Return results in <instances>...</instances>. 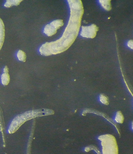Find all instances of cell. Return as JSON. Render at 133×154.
<instances>
[{"label":"cell","instance_id":"5b68a950","mask_svg":"<svg viewBox=\"0 0 133 154\" xmlns=\"http://www.w3.org/2000/svg\"><path fill=\"white\" fill-rule=\"evenodd\" d=\"M5 29L4 22L0 18V51L3 46L5 40Z\"/></svg>","mask_w":133,"mask_h":154},{"label":"cell","instance_id":"30bf717a","mask_svg":"<svg viewBox=\"0 0 133 154\" xmlns=\"http://www.w3.org/2000/svg\"><path fill=\"white\" fill-rule=\"evenodd\" d=\"M17 57L19 60L23 62H26L27 59V55L25 52L23 50H19L17 53Z\"/></svg>","mask_w":133,"mask_h":154},{"label":"cell","instance_id":"6da1fadb","mask_svg":"<svg viewBox=\"0 0 133 154\" xmlns=\"http://www.w3.org/2000/svg\"><path fill=\"white\" fill-rule=\"evenodd\" d=\"M70 9L68 24L61 38L56 41L46 42L39 49L40 54L50 56L62 53L68 49L74 42L79 34L84 8L81 1H68Z\"/></svg>","mask_w":133,"mask_h":154},{"label":"cell","instance_id":"5bb4252c","mask_svg":"<svg viewBox=\"0 0 133 154\" xmlns=\"http://www.w3.org/2000/svg\"><path fill=\"white\" fill-rule=\"evenodd\" d=\"M128 46L129 48H131V49H133V40H130L128 43Z\"/></svg>","mask_w":133,"mask_h":154},{"label":"cell","instance_id":"ba28073f","mask_svg":"<svg viewBox=\"0 0 133 154\" xmlns=\"http://www.w3.org/2000/svg\"><path fill=\"white\" fill-rule=\"evenodd\" d=\"M23 1L22 0H7L4 5V6L5 7L9 8L13 6H19Z\"/></svg>","mask_w":133,"mask_h":154},{"label":"cell","instance_id":"9a60e30c","mask_svg":"<svg viewBox=\"0 0 133 154\" xmlns=\"http://www.w3.org/2000/svg\"><path fill=\"white\" fill-rule=\"evenodd\" d=\"M3 72L9 73V69L7 66H5L3 69Z\"/></svg>","mask_w":133,"mask_h":154},{"label":"cell","instance_id":"9c48e42d","mask_svg":"<svg viewBox=\"0 0 133 154\" xmlns=\"http://www.w3.org/2000/svg\"><path fill=\"white\" fill-rule=\"evenodd\" d=\"M99 2L101 4V6L107 11H110L112 9L111 1H99Z\"/></svg>","mask_w":133,"mask_h":154},{"label":"cell","instance_id":"7a4b0ae2","mask_svg":"<svg viewBox=\"0 0 133 154\" xmlns=\"http://www.w3.org/2000/svg\"><path fill=\"white\" fill-rule=\"evenodd\" d=\"M54 113L53 110L47 109H40L29 111L16 116L9 126L8 132L13 134L27 121L36 117L50 115Z\"/></svg>","mask_w":133,"mask_h":154},{"label":"cell","instance_id":"4fadbf2b","mask_svg":"<svg viewBox=\"0 0 133 154\" xmlns=\"http://www.w3.org/2000/svg\"><path fill=\"white\" fill-rule=\"evenodd\" d=\"M100 100L101 102L104 104H109L108 97L105 95H101L100 96Z\"/></svg>","mask_w":133,"mask_h":154},{"label":"cell","instance_id":"277c9868","mask_svg":"<svg viewBox=\"0 0 133 154\" xmlns=\"http://www.w3.org/2000/svg\"><path fill=\"white\" fill-rule=\"evenodd\" d=\"M99 27L94 24L86 26H83L80 35L83 37L93 38L96 36Z\"/></svg>","mask_w":133,"mask_h":154},{"label":"cell","instance_id":"8fae6325","mask_svg":"<svg viewBox=\"0 0 133 154\" xmlns=\"http://www.w3.org/2000/svg\"><path fill=\"white\" fill-rule=\"evenodd\" d=\"M35 124L33 123V128H32L33 130L31 131L30 136L29 139V140L28 145H27V154H31V143H32V137H33L34 132Z\"/></svg>","mask_w":133,"mask_h":154},{"label":"cell","instance_id":"7c38bea8","mask_svg":"<svg viewBox=\"0 0 133 154\" xmlns=\"http://www.w3.org/2000/svg\"><path fill=\"white\" fill-rule=\"evenodd\" d=\"M124 120L123 116L120 112H118L117 113L116 117V121L119 123H122Z\"/></svg>","mask_w":133,"mask_h":154},{"label":"cell","instance_id":"3957f363","mask_svg":"<svg viewBox=\"0 0 133 154\" xmlns=\"http://www.w3.org/2000/svg\"><path fill=\"white\" fill-rule=\"evenodd\" d=\"M63 25V20H56L45 26L44 32L48 36H53L56 33L57 30Z\"/></svg>","mask_w":133,"mask_h":154},{"label":"cell","instance_id":"52a82bcc","mask_svg":"<svg viewBox=\"0 0 133 154\" xmlns=\"http://www.w3.org/2000/svg\"><path fill=\"white\" fill-rule=\"evenodd\" d=\"M1 81L3 85H8L10 82V77L9 73L3 72L1 76Z\"/></svg>","mask_w":133,"mask_h":154},{"label":"cell","instance_id":"8992f818","mask_svg":"<svg viewBox=\"0 0 133 154\" xmlns=\"http://www.w3.org/2000/svg\"><path fill=\"white\" fill-rule=\"evenodd\" d=\"M103 154H118V149L116 146L114 145L107 146L103 148Z\"/></svg>","mask_w":133,"mask_h":154},{"label":"cell","instance_id":"2e32d148","mask_svg":"<svg viewBox=\"0 0 133 154\" xmlns=\"http://www.w3.org/2000/svg\"></svg>","mask_w":133,"mask_h":154}]
</instances>
